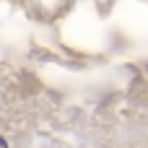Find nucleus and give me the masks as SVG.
Wrapping results in <instances>:
<instances>
[{"mask_svg":"<svg viewBox=\"0 0 148 148\" xmlns=\"http://www.w3.org/2000/svg\"><path fill=\"white\" fill-rule=\"evenodd\" d=\"M0 148H8V146H5V140H3V138H0Z\"/></svg>","mask_w":148,"mask_h":148,"instance_id":"nucleus-1","label":"nucleus"}]
</instances>
